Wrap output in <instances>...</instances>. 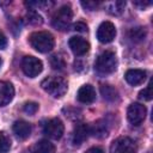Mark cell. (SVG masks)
<instances>
[{
	"instance_id": "1",
	"label": "cell",
	"mask_w": 153,
	"mask_h": 153,
	"mask_svg": "<svg viewBox=\"0 0 153 153\" xmlns=\"http://www.w3.org/2000/svg\"><path fill=\"white\" fill-rule=\"evenodd\" d=\"M31 47L39 53H48L54 48L55 41L51 33L47 31H36L32 32L29 37Z\"/></svg>"
},
{
	"instance_id": "2",
	"label": "cell",
	"mask_w": 153,
	"mask_h": 153,
	"mask_svg": "<svg viewBox=\"0 0 153 153\" xmlns=\"http://www.w3.org/2000/svg\"><path fill=\"white\" fill-rule=\"evenodd\" d=\"M42 88L54 98H61L67 92V81L62 76H48L41 82Z\"/></svg>"
},
{
	"instance_id": "3",
	"label": "cell",
	"mask_w": 153,
	"mask_h": 153,
	"mask_svg": "<svg viewBox=\"0 0 153 153\" xmlns=\"http://www.w3.org/2000/svg\"><path fill=\"white\" fill-rule=\"evenodd\" d=\"M94 68L100 74H110L117 68V59L115 53L106 50L103 51L94 62Z\"/></svg>"
},
{
	"instance_id": "4",
	"label": "cell",
	"mask_w": 153,
	"mask_h": 153,
	"mask_svg": "<svg viewBox=\"0 0 153 153\" xmlns=\"http://www.w3.org/2000/svg\"><path fill=\"white\" fill-rule=\"evenodd\" d=\"M72 18H73V12L72 8L68 5H63L61 6L56 13L53 17V26L56 30L60 31H66L69 29L71 23H72Z\"/></svg>"
},
{
	"instance_id": "5",
	"label": "cell",
	"mask_w": 153,
	"mask_h": 153,
	"mask_svg": "<svg viewBox=\"0 0 153 153\" xmlns=\"http://www.w3.org/2000/svg\"><path fill=\"white\" fill-rule=\"evenodd\" d=\"M22 69L29 78H35L42 72L43 63L35 56H24L22 60Z\"/></svg>"
},
{
	"instance_id": "6",
	"label": "cell",
	"mask_w": 153,
	"mask_h": 153,
	"mask_svg": "<svg viewBox=\"0 0 153 153\" xmlns=\"http://www.w3.org/2000/svg\"><path fill=\"white\" fill-rule=\"evenodd\" d=\"M110 153H137V147L130 137L122 136L111 143Z\"/></svg>"
},
{
	"instance_id": "7",
	"label": "cell",
	"mask_w": 153,
	"mask_h": 153,
	"mask_svg": "<svg viewBox=\"0 0 153 153\" xmlns=\"http://www.w3.org/2000/svg\"><path fill=\"white\" fill-rule=\"evenodd\" d=\"M146 114H147V110H146L145 105H142L140 103H133L128 108L127 117H128V121L133 126H140L145 121Z\"/></svg>"
},
{
	"instance_id": "8",
	"label": "cell",
	"mask_w": 153,
	"mask_h": 153,
	"mask_svg": "<svg viewBox=\"0 0 153 153\" xmlns=\"http://www.w3.org/2000/svg\"><path fill=\"white\" fill-rule=\"evenodd\" d=\"M43 131L48 137L54 139V140H59L63 135L65 126L60 118H51V120L45 122V124L43 127Z\"/></svg>"
},
{
	"instance_id": "9",
	"label": "cell",
	"mask_w": 153,
	"mask_h": 153,
	"mask_svg": "<svg viewBox=\"0 0 153 153\" xmlns=\"http://www.w3.org/2000/svg\"><path fill=\"white\" fill-rule=\"evenodd\" d=\"M116 37V27L111 22H103L97 29V38L102 43H110Z\"/></svg>"
},
{
	"instance_id": "10",
	"label": "cell",
	"mask_w": 153,
	"mask_h": 153,
	"mask_svg": "<svg viewBox=\"0 0 153 153\" xmlns=\"http://www.w3.org/2000/svg\"><path fill=\"white\" fill-rule=\"evenodd\" d=\"M68 44H69L71 50L76 56H82L90 50V43L82 37H78V36L71 37Z\"/></svg>"
},
{
	"instance_id": "11",
	"label": "cell",
	"mask_w": 153,
	"mask_h": 153,
	"mask_svg": "<svg viewBox=\"0 0 153 153\" xmlns=\"http://www.w3.org/2000/svg\"><path fill=\"white\" fill-rule=\"evenodd\" d=\"M90 134V126L85 124V123H79L74 127L73 130V135H72V142L74 146H81L85 140L88 137Z\"/></svg>"
},
{
	"instance_id": "12",
	"label": "cell",
	"mask_w": 153,
	"mask_h": 153,
	"mask_svg": "<svg viewBox=\"0 0 153 153\" xmlns=\"http://www.w3.org/2000/svg\"><path fill=\"white\" fill-rule=\"evenodd\" d=\"M14 97V88L11 82L0 81V106L7 105Z\"/></svg>"
},
{
	"instance_id": "13",
	"label": "cell",
	"mask_w": 153,
	"mask_h": 153,
	"mask_svg": "<svg viewBox=\"0 0 153 153\" xmlns=\"http://www.w3.org/2000/svg\"><path fill=\"white\" fill-rule=\"evenodd\" d=\"M124 79L131 86L141 85L146 80V72L142 69H129L126 72Z\"/></svg>"
},
{
	"instance_id": "14",
	"label": "cell",
	"mask_w": 153,
	"mask_h": 153,
	"mask_svg": "<svg viewBox=\"0 0 153 153\" xmlns=\"http://www.w3.org/2000/svg\"><path fill=\"white\" fill-rule=\"evenodd\" d=\"M76 98L79 102L85 103V104L92 103L96 99V90L93 88L92 85H88V84L82 85L76 93Z\"/></svg>"
},
{
	"instance_id": "15",
	"label": "cell",
	"mask_w": 153,
	"mask_h": 153,
	"mask_svg": "<svg viewBox=\"0 0 153 153\" xmlns=\"http://www.w3.org/2000/svg\"><path fill=\"white\" fill-rule=\"evenodd\" d=\"M12 129H13V133L16 134V136L22 139V140L29 137L31 134V124L26 121H23V120L16 121L13 123Z\"/></svg>"
},
{
	"instance_id": "16",
	"label": "cell",
	"mask_w": 153,
	"mask_h": 153,
	"mask_svg": "<svg viewBox=\"0 0 153 153\" xmlns=\"http://www.w3.org/2000/svg\"><path fill=\"white\" fill-rule=\"evenodd\" d=\"M109 133V129H108V124L105 121L103 120H98L96 121L91 127H90V134H92L93 136L96 137H105Z\"/></svg>"
},
{
	"instance_id": "17",
	"label": "cell",
	"mask_w": 153,
	"mask_h": 153,
	"mask_svg": "<svg viewBox=\"0 0 153 153\" xmlns=\"http://www.w3.org/2000/svg\"><path fill=\"white\" fill-rule=\"evenodd\" d=\"M124 7H126V1H122V0L111 1V2L105 4L106 11L110 14H112V16H120V14H122L123 11H124Z\"/></svg>"
},
{
	"instance_id": "18",
	"label": "cell",
	"mask_w": 153,
	"mask_h": 153,
	"mask_svg": "<svg viewBox=\"0 0 153 153\" xmlns=\"http://www.w3.org/2000/svg\"><path fill=\"white\" fill-rule=\"evenodd\" d=\"M100 93H102L103 98L109 100V102H115L118 98L117 90L111 85H102L100 86Z\"/></svg>"
},
{
	"instance_id": "19",
	"label": "cell",
	"mask_w": 153,
	"mask_h": 153,
	"mask_svg": "<svg viewBox=\"0 0 153 153\" xmlns=\"http://www.w3.org/2000/svg\"><path fill=\"white\" fill-rule=\"evenodd\" d=\"M35 151L37 153H54L55 147L54 145L48 140H41L33 146Z\"/></svg>"
},
{
	"instance_id": "20",
	"label": "cell",
	"mask_w": 153,
	"mask_h": 153,
	"mask_svg": "<svg viewBox=\"0 0 153 153\" xmlns=\"http://www.w3.org/2000/svg\"><path fill=\"white\" fill-rule=\"evenodd\" d=\"M146 36V31L143 27H133L130 31H129V37L131 41L134 42H139V41H142Z\"/></svg>"
},
{
	"instance_id": "21",
	"label": "cell",
	"mask_w": 153,
	"mask_h": 153,
	"mask_svg": "<svg viewBox=\"0 0 153 153\" xmlns=\"http://www.w3.org/2000/svg\"><path fill=\"white\" fill-rule=\"evenodd\" d=\"M11 148V139L4 131H0V153H7Z\"/></svg>"
},
{
	"instance_id": "22",
	"label": "cell",
	"mask_w": 153,
	"mask_h": 153,
	"mask_svg": "<svg viewBox=\"0 0 153 153\" xmlns=\"http://www.w3.org/2000/svg\"><path fill=\"white\" fill-rule=\"evenodd\" d=\"M25 19H26V22L29 24H32V25H38V24H42L43 23L42 17L36 11H33V10L32 11H29V13L26 14Z\"/></svg>"
},
{
	"instance_id": "23",
	"label": "cell",
	"mask_w": 153,
	"mask_h": 153,
	"mask_svg": "<svg viewBox=\"0 0 153 153\" xmlns=\"http://www.w3.org/2000/svg\"><path fill=\"white\" fill-rule=\"evenodd\" d=\"M50 65H51V67L54 69H63V67H65L66 63H65L63 57H61L60 55L55 54V55H53L50 57Z\"/></svg>"
},
{
	"instance_id": "24",
	"label": "cell",
	"mask_w": 153,
	"mask_h": 153,
	"mask_svg": "<svg viewBox=\"0 0 153 153\" xmlns=\"http://www.w3.org/2000/svg\"><path fill=\"white\" fill-rule=\"evenodd\" d=\"M25 5L29 6V7H32L33 10H37V8H43L44 10V8L54 5V2H51V1H26Z\"/></svg>"
},
{
	"instance_id": "25",
	"label": "cell",
	"mask_w": 153,
	"mask_h": 153,
	"mask_svg": "<svg viewBox=\"0 0 153 153\" xmlns=\"http://www.w3.org/2000/svg\"><path fill=\"white\" fill-rule=\"evenodd\" d=\"M23 110L27 115H35L37 112V110H38V104L35 103V102H26L23 105Z\"/></svg>"
},
{
	"instance_id": "26",
	"label": "cell",
	"mask_w": 153,
	"mask_h": 153,
	"mask_svg": "<svg viewBox=\"0 0 153 153\" xmlns=\"http://www.w3.org/2000/svg\"><path fill=\"white\" fill-rule=\"evenodd\" d=\"M152 87L151 85H148L147 87H145L143 90H141L139 92V98L142 99V100H151L152 99Z\"/></svg>"
},
{
	"instance_id": "27",
	"label": "cell",
	"mask_w": 153,
	"mask_h": 153,
	"mask_svg": "<svg viewBox=\"0 0 153 153\" xmlns=\"http://www.w3.org/2000/svg\"><path fill=\"white\" fill-rule=\"evenodd\" d=\"M81 5L84 6V8H86V10H90V11H93V10H96L99 5H100V2H96V1H81Z\"/></svg>"
},
{
	"instance_id": "28",
	"label": "cell",
	"mask_w": 153,
	"mask_h": 153,
	"mask_svg": "<svg viewBox=\"0 0 153 153\" xmlns=\"http://www.w3.org/2000/svg\"><path fill=\"white\" fill-rule=\"evenodd\" d=\"M73 29H74L75 31H78V32H87V26H86V24L82 23V22L75 23V24L73 25Z\"/></svg>"
},
{
	"instance_id": "29",
	"label": "cell",
	"mask_w": 153,
	"mask_h": 153,
	"mask_svg": "<svg viewBox=\"0 0 153 153\" xmlns=\"http://www.w3.org/2000/svg\"><path fill=\"white\" fill-rule=\"evenodd\" d=\"M7 45V38L2 31H0V49H5Z\"/></svg>"
},
{
	"instance_id": "30",
	"label": "cell",
	"mask_w": 153,
	"mask_h": 153,
	"mask_svg": "<svg viewBox=\"0 0 153 153\" xmlns=\"http://www.w3.org/2000/svg\"><path fill=\"white\" fill-rule=\"evenodd\" d=\"M151 4H152L151 1H142V0H137V1H134V5H135V6H137V7H140V8H145V7L149 6Z\"/></svg>"
},
{
	"instance_id": "31",
	"label": "cell",
	"mask_w": 153,
	"mask_h": 153,
	"mask_svg": "<svg viewBox=\"0 0 153 153\" xmlns=\"http://www.w3.org/2000/svg\"><path fill=\"white\" fill-rule=\"evenodd\" d=\"M85 153H104V151L102 148H99V147H91Z\"/></svg>"
},
{
	"instance_id": "32",
	"label": "cell",
	"mask_w": 153,
	"mask_h": 153,
	"mask_svg": "<svg viewBox=\"0 0 153 153\" xmlns=\"http://www.w3.org/2000/svg\"><path fill=\"white\" fill-rule=\"evenodd\" d=\"M23 153H37L36 151H35V148L32 147V148H29V149H26V151H24Z\"/></svg>"
},
{
	"instance_id": "33",
	"label": "cell",
	"mask_w": 153,
	"mask_h": 153,
	"mask_svg": "<svg viewBox=\"0 0 153 153\" xmlns=\"http://www.w3.org/2000/svg\"><path fill=\"white\" fill-rule=\"evenodd\" d=\"M1 62H2V61H1V57H0V67H1Z\"/></svg>"
}]
</instances>
